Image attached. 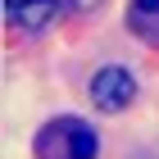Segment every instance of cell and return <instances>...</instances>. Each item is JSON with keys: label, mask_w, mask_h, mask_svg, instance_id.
<instances>
[{"label": "cell", "mask_w": 159, "mask_h": 159, "mask_svg": "<svg viewBox=\"0 0 159 159\" xmlns=\"http://www.w3.org/2000/svg\"><path fill=\"white\" fill-rule=\"evenodd\" d=\"M132 96H136V82H132V73L127 68H100L96 77H91V105L96 109H105V114H118V109H127L132 105Z\"/></svg>", "instance_id": "6da1fadb"}, {"label": "cell", "mask_w": 159, "mask_h": 159, "mask_svg": "<svg viewBox=\"0 0 159 159\" xmlns=\"http://www.w3.org/2000/svg\"><path fill=\"white\" fill-rule=\"evenodd\" d=\"M5 5H9V18L18 27H32V32H37V27H46L50 18H55V9H59V0H5Z\"/></svg>", "instance_id": "3957f363"}, {"label": "cell", "mask_w": 159, "mask_h": 159, "mask_svg": "<svg viewBox=\"0 0 159 159\" xmlns=\"http://www.w3.org/2000/svg\"><path fill=\"white\" fill-rule=\"evenodd\" d=\"M50 136L64 146V159H96V155H100L96 132H91L86 123H77V118H59L55 127H46V132H41V141H50Z\"/></svg>", "instance_id": "7a4b0ae2"}]
</instances>
